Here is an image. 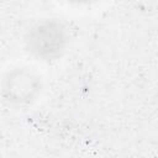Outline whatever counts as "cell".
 Wrapping results in <instances>:
<instances>
[{"label":"cell","instance_id":"6da1fadb","mask_svg":"<svg viewBox=\"0 0 158 158\" xmlns=\"http://www.w3.org/2000/svg\"><path fill=\"white\" fill-rule=\"evenodd\" d=\"M28 48L41 58L51 59L59 54L65 43V35L62 26L54 21L37 25L30 32Z\"/></svg>","mask_w":158,"mask_h":158},{"label":"cell","instance_id":"7a4b0ae2","mask_svg":"<svg viewBox=\"0 0 158 158\" xmlns=\"http://www.w3.org/2000/svg\"><path fill=\"white\" fill-rule=\"evenodd\" d=\"M72 1H77V2H85V1H89V0H72Z\"/></svg>","mask_w":158,"mask_h":158}]
</instances>
